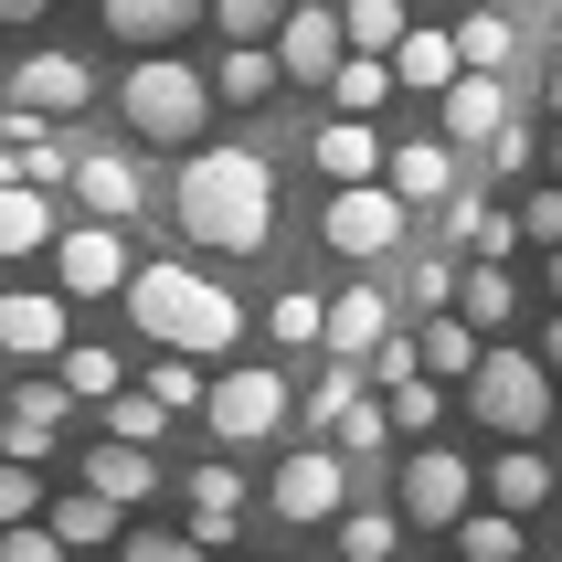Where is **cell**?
Returning <instances> with one entry per match:
<instances>
[{"label":"cell","mask_w":562,"mask_h":562,"mask_svg":"<svg viewBox=\"0 0 562 562\" xmlns=\"http://www.w3.org/2000/svg\"><path fill=\"white\" fill-rule=\"evenodd\" d=\"M286 11H297V0H213V32L223 43H277Z\"/></svg>","instance_id":"obj_34"},{"label":"cell","mask_w":562,"mask_h":562,"mask_svg":"<svg viewBox=\"0 0 562 562\" xmlns=\"http://www.w3.org/2000/svg\"><path fill=\"white\" fill-rule=\"evenodd\" d=\"M404 297H414V308H446V297H457V266H446V255H414V266H404Z\"/></svg>","instance_id":"obj_45"},{"label":"cell","mask_w":562,"mask_h":562,"mask_svg":"<svg viewBox=\"0 0 562 562\" xmlns=\"http://www.w3.org/2000/svg\"><path fill=\"white\" fill-rule=\"evenodd\" d=\"M266 329H277L286 350H308V340H329V297H308V286H286L277 308H266Z\"/></svg>","instance_id":"obj_35"},{"label":"cell","mask_w":562,"mask_h":562,"mask_svg":"<svg viewBox=\"0 0 562 562\" xmlns=\"http://www.w3.org/2000/svg\"><path fill=\"white\" fill-rule=\"evenodd\" d=\"M86 488H106V499H117V509H138V499H149V488H159V468H149V446H127V436H106V446H95V457H86Z\"/></svg>","instance_id":"obj_23"},{"label":"cell","mask_w":562,"mask_h":562,"mask_svg":"<svg viewBox=\"0 0 562 562\" xmlns=\"http://www.w3.org/2000/svg\"><path fill=\"white\" fill-rule=\"evenodd\" d=\"M11 520H43V477H32V457H0V531Z\"/></svg>","instance_id":"obj_40"},{"label":"cell","mask_w":562,"mask_h":562,"mask_svg":"<svg viewBox=\"0 0 562 562\" xmlns=\"http://www.w3.org/2000/svg\"><path fill=\"white\" fill-rule=\"evenodd\" d=\"M541 361H552V372H562V308H552V329H541Z\"/></svg>","instance_id":"obj_50"},{"label":"cell","mask_w":562,"mask_h":562,"mask_svg":"<svg viewBox=\"0 0 562 562\" xmlns=\"http://www.w3.org/2000/svg\"><path fill=\"white\" fill-rule=\"evenodd\" d=\"M552 117H562V64H552Z\"/></svg>","instance_id":"obj_52"},{"label":"cell","mask_w":562,"mask_h":562,"mask_svg":"<svg viewBox=\"0 0 562 562\" xmlns=\"http://www.w3.org/2000/svg\"><path fill=\"white\" fill-rule=\"evenodd\" d=\"M404 86V75H393V54H350L340 75H329V95H340V117H372L382 95Z\"/></svg>","instance_id":"obj_29"},{"label":"cell","mask_w":562,"mask_h":562,"mask_svg":"<svg viewBox=\"0 0 562 562\" xmlns=\"http://www.w3.org/2000/svg\"><path fill=\"white\" fill-rule=\"evenodd\" d=\"M488 499H499V509H520V520H531V509H552V468H541L531 446H509L499 468H488Z\"/></svg>","instance_id":"obj_27"},{"label":"cell","mask_w":562,"mask_h":562,"mask_svg":"<svg viewBox=\"0 0 562 562\" xmlns=\"http://www.w3.org/2000/svg\"><path fill=\"white\" fill-rule=\"evenodd\" d=\"M234 520H245V477L234 468H191V541H234Z\"/></svg>","instance_id":"obj_22"},{"label":"cell","mask_w":562,"mask_h":562,"mask_svg":"<svg viewBox=\"0 0 562 562\" xmlns=\"http://www.w3.org/2000/svg\"><path fill=\"white\" fill-rule=\"evenodd\" d=\"M308 159L329 170V181H382V159H393V149H382L372 117H329V127L308 138Z\"/></svg>","instance_id":"obj_15"},{"label":"cell","mask_w":562,"mask_h":562,"mask_svg":"<svg viewBox=\"0 0 562 562\" xmlns=\"http://www.w3.org/2000/svg\"><path fill=\"white\" fill-rule=\"evenodd\" d=\"M117 106H127V127H138L149 149H191V138L213 127V75H191L181 54H149V64H127Z\"/></svg>","instance_id":"obj_3"},{"label":"cell","mask_w":562,"mask_h":562,"mask_svg":"<svg viewBox=\"0 0 562 562\" xmlns=\"http://www.w3.org/2000/svg\"><path fill=\"white\" fill-rule=\"evenodd\" d=\"M170 202H181V234L213 255H266V234H277V170L255 149H191Z\"/></svg>","instance_id":"obj_1"},{"label":"cell","mask_w":562,"mask_h":562,"mask_svg":"<svg viewBox=\"0 0 562 562\" xmlns=\"http://www.w3.org/2000/svg\"><path fill=\"white\" fill-rule=\"evenodd\" d=\"M202 414H213V436H223V446H266V436L286 425V372H266V361H245V372H213Z\"/></svg>","instance_id":"obj_6"},{"label":"cell","mask_w":562,"mask_h":562,"mask_svg":"<svg viewBox=\"0 0 562 562\" xmlns=\"http://www.w3.org/2000/svg\"><path fill=\"white\" fill-rule=\"evenodd\" d=\"M382 329H393V297H382V286H340V297H329V350H340V361H372Z\"/></svg>","instance_id":"obj_16"},{"label":"cell","mask_w":562,"mask_h":562,"mask_svg":"<svg viewBox=\"0 0 562 562\" xmlns=\"http://www.w3.org/2000/svg\"><path fill=\"white\" fill-rule=\"evenodd\" d=\"M64 393H75V404H106V393H127V361L95 350V340H64Z\"/></svg>","instance_id":"obj_28"},{"label":"cell","mask_w":562,"mask_h":562,"mask_svg":"<svg viewBox=\"0 0 562 562\" xmlns=\"http://www.w3.org/2000/svg\"><path fill=\"white\" fill-rule=\"evenodd\" d=\"M457 552L468 562H520V509H468L457 520Z\"/></svg>","instance_id":"obj_32"},{"label":"cell","mask_w":562,"mask_h":562,"mask_svg":"<svg viewBox=\"0 0 562 562\" xmlns=\"http://www.w3.org/2000/svg\"><path fill=\"white\" fill-rule=\"evenodd\" d=\"M266 499H277V520H297V531H308V520H340V509H350V457H340V446H297Z\"/></svg>","instance_id":"obj_8"},{"label":"cell","mask_w":562,"mask_h":562,"mask_svg":"<svg viewBox=\"0 0 562 562\" xmlns=\"http://www.w3.org/2000/svg\"><path fill=\"white\" fill-rule=\"evenodd\" d=\"M277 43H223V64H213V95L223 106H266V95H277Z\"/></svg>","instance_id":"obj_21"},{"label":"cell","mask_w":562,"mask_h":562,"mask_svg":"<svg viewBox=\"0 0 562 562\" xmlns=\"http://www.w3.org/2000/svg\"><path fill=\"white\" fill-rule=\"evenodd\" d=\"M446 234H457L468 255H488V266H509V245H531L520 213H488V202H446Z\"/></svg>","instance_id":"obj_25"},{"label":"cell","mask_w":562,"mask_h":562,"mask_svg":"<svg viewBox=\"0 0 562 562\" xmlns=\"http://www.w3.org/2000/svg\"><path fill=\"white\" fill-rule=\"evenodd\" d=\"M86 95H95V75L75 54H32L22 75H11V106H32V117H75Z\"/></svg>","instance_id":"obj_13"},{"label":"cell","mask_w":562,"mask_h":562,"mask_svg":"<svg viewBox=\"0 0 562 562\" xmlns=\"http://www.w3.org/2000/svg\"><path fill=\"white\" fill-rule=\"evenodd\" d=\"M393 404V436H436V414H446V393H436V372H414V382H393L382 393Z\"/></svg>","instance_id":"obj_38"},{"label":"cell","mask_w":562,"mask_h":562,"mask_svg":"<svg viewBox=\"0 0 562 562\" xmlns=\"http://www.w3.org/2000/svg\"><path fill=\"white\" fill-rule=\"evenodd\" d=\"M552 308H562V245H552Z\"/></svg>","instance_id":"obj_51"},{"label":"cell","mask_w":562,"mask_h":562,"mask_svg":"<svg viewBox=\"0 0 562 562\" xmlns=\"http://www.w3.org/2000/svg\"><path fill=\"white\" fill-rule=\"evenodd\" d=\"M159 425H170V404H159L149 382H138V393H106V436H127V446H159Z\"/></svg>","instance_id":"obj_37"},{"label":"cell","mask_w":562,"mask_h":562,"mask_svg":"<svg viewBox=\"0 0 562 562\" xmlns=\"http://www.w3.org/2000/svg\"><path fill=\"white\" fill-rule=\"evenodd\" d=\"M393 75H404L414 95H446L468 75V54H457V32H404V43H393Z\"/></svg>","instance_id":"obj_20"},{"label":"cell","mask_w":562,"mask_h":562,"mask_svg":"<svg viewBox=\"0 0 562 562\" xmlns=\"http://www.w3.org/2000/svg\"><path fill=\"white\" fill-rule=\"evenodd\" d=\"M75 552V541L54 531V520H11V531H0V562H64Z\"/></svg>","instance_id":"obj_42"},{"label":"cell","mask_w":562,"mask_h":562,"mask_svg":"<svg viewBox=\"0 0 562 562\" xmlns=\"http://www.w3.org/2000/svg\"><path fill=\"white\" fill-rule=\"evenodd\" d=\"M477 499V468L457 457V446H414L404 457V520H425V531H457Z\"/></svg>","instance_id":"obj_7"},{"label":"cell","mask_w":562,"mask_h":562,"mask_svg":"<svg viewBox=\"0 0 562 562\" xmlns=\"http://www.w3.org/2000/svg\"><path fill=\"white\" fill-rule=\"evenodd\" d=\"M43 245H54V191L0 181V255H43Z\"/></svg>","instance_id":"obj_19"},{"label":"cell","mask_w":562,"mask_h":562,"mask_svg":"<svg viewBox=\"0 0 562 562\" xmlns=\"http://www.w3.org/2000/svg\"><path fill=\"white\" fill-rule=\"evenodd\" d=\"M149 393H159L170 414H181V404H202L213 382H202V361H191V350H159V361H149Z\"/></svg>","instance_id":"obj_39"},{"label":"cell","mask_w":562,"mask_h":562,"mask_svg":"<svg viewBox=\"0 0 562 562\" xmlns=\"http://www.w3.org/2000/svg\"><path fill=\"white\" fill-rule=\"evenodd\" d=\"M468 414L488 425V436L531 446L541 425H552V361H541V350H488V361L468 372Z\"/></svg>","instance_id":"obj_4"},{"label":"cell","mask_w":562,"mask_h":562,"mask_svg":"<svg viewBox=\"0 0 562 562\" xmlns=\"http://www.w3.org/2000/svg\"><path fill=\"white\" fill-rule=\"evenodd\" d=\"M457 54H468V64H477V75H499V64H509V54H520V32H509V22H499V11H468V22H457Z\"/></svg>","instance_id":"obj_36"},{"label":"cell","mask_w":562,"mask_h":562,"mask_svg":"<svg viewBox=\"0 0 562 562\" xmlns=\"http://www.w3.org/2000/svg\"><path fill=\"white\" fill-rule=\"evenodd\" d=\"M75 191H86V213H95V223H127V213H138V159L86 149V159H75Z\"/></svg>","instance_id":"obj_18"},{"label":"cell","mask_w":562,"mask_h":562,"mask_svg":"<svg viewBox=\"0 0 562 562\" xmlns=\"http://www.w3.org/2000/svg\"><path fill=\"white\" fill-rule=\"evenodd\" d=\"M117 562H213V541H191V531H127Z\"/></svg>","instance_id":"obj_43"},{"label":"cell","mask_w":562,"mask_h":562,"mask_svg":"<svg viewBox=\"0 0 562 562\" xmlns=\"http://www.w3.org/2000/svg\"><path fill=\"white\" fill-rule=\"evenodd\" d=\"M277 64L297 75V86H329V75L350 64V22H340V11H308V0H297V11L277 22Z\"/></svg>","instance_id":"obj_10"},{"label":"cell","mask_w":562,"mask_h":562,"mask_svg":"<svg viewBox=\"0 0 562 562\" xmlns=\"http://www.w3.org/2000/svg\"><path fill=\"white\" fill-rule=\"evenodd\" d=\"M382 425H393V404H350L340 425H329V446H340V457H382Z\"/></svg>","instance_id":"obj_41"},{"label":"cell","mask_w":562,"mask_h":562,"mask_svg":"<svg viewBox=\"0 0 562 562\" xmlns=\"http://www.w3.org/2000/svg\"><path fill=\"white\" fill-rule=\"evenodd\" d=\"M43 520H54V531L75 541V552H95V541H117V499H106V488H64V499L43 509Z\"/></svg>","instance_id":"obj_26"},{"label":"cell","mask_w":562,"mask_h":562,"mask_svg":"<svg viewBox=\"0 0 562 562\" xmlns=\"http://www.w3.org/2000/svg\"><path fill=\"white\" fill-rule=\"evenodd\" d=\"M340 22H350V54H393V43H404V0H350V11H340Z\"/></svg>","instance_id":"obj_33"},{"label":"cell","mask_w":562,"mask_h":562,"mask_svg":"<svg viewBox=\"0 0 562 562\" xmlns=\"http://www.w3.org/2000/svg\"><path fill=\"white\" fill-rule=\"evenodd\" d=\"M425 372V340H404V329H382V350H372V382H414Z\"/></svg>","instance_id":"obj_47"},{"label":"cell","mask_w":562,"mask_h":562,"mask_svg":"<svg viewBox=\"0 0 562 562\" xmlns=\"http://www.w3.org/2000/svg\"><path fill=\"white\" fill-rule=\"evenodd\" d=\"M43 11H54V0H0V22H43Z\"/></svg>","instance_id":"obj_49"},{"label":"cell","mask_w":562,"mask_h":562,"mask_svg":"<svg viewBox=\"0 0 562 562\" xmlns=\"http://www.w3.org/2000/svg\"><path fill=\"white\" fill-rule=\"evenodd\" d=\"M436 106H446V138H457V149H488V138L509 127V95H499V75H477V64H468V75H457V86L436 95Z\"/></svg>","instance_id":"obj_12"},{"label":"cell","mask_w":562,"mask_h":562,"mask_svg":"<svg viewBox=\"0 0 562 562\" xmlns=\"http://www.w3.org/2000/svg\"><path fill=\"white\" fill-rule=\"evenodd\" d=\"M202 11H213V0H106V32H117V43H181L191 22H202Z\"/></svg>","instance_id":"obj_17"},{"label":"cell","mask_w":562,"mask_h":562,"mask_svg":"<svg viewBox=\"0 0 562 562\" xmlns=\"http://www.w3.org/2000/svg\"><path fill=\"white\" fill-rule=\"evenodd\" d=\"M457 308H468L477 329H499V318L520 308V286H509V266H488V255H468V286H457Z\"/></svg>","instance_id":"obj_31"},{"label":"cell","mask_w":562,"mask_h":562,"mask_svg":"<svg viewBox=\"0 0 562 562\" xmlns=\"http://www.w3.org/2000/svg\"><path fill=\"white\" fill-rule=\"evenodd\" d=\"M488 170H509V181H520V170H531V127H499V138H488Z\"/></svg>","instance_id":"obj_48"},{"label":"cell","mask_w":562,"mask_h":562,"mask_svg":"<svg viewBox=\"0 0 562 562\" xmlns=\"http://www.w3.org/2000/svg\"><path fill=\"white\" fill-rule=\"evenodd\" d=\"M404 552V509H340V562H393Z\"/></svg>","instance_id":"obj_30"},{"label":"cell","mask_w":562,"mask_h":562,"mask_svg":"<svg viewBox=\"0 0 562 562\" xmlns=\"http://www.w3.org/2000/svg\"><path fill=\"white\" fill-rule=\"evenodd\" d=\"M520 234H531L541 255L562 245V181H541V191H520Z\"/></svg>","instance_id":"obj_44"},{"label":"cell","mask_w":562,"mask_h":562,"mask_svg":"<svg viewBox=\"0 0 562 562\" xmlns=\"http://www.w3.org/2000/svg\"><path fill=\"white\" fill-rule=\"evenodd\" d=\"M0 350H11V361H64V297L11 286V297H0Z\"/></svg>","instance_id":"obj_11"},{"label":"cell","mask_w":562,"mask_h":562,"mask_svg":"<svg viewBox=\"0 0 562 562\" xmlns=\"http://www.w3.org/2000/svg\"><path fill=\"white\" fill-rule=\"evenodd\" d=\"M127 318H138L159 350H191V361H223V350L245 340V308H234L202 266H138V277H127Z\"/></svg>","instance_id":"obj_2"},{"label":"cell","mask_w":562,"mask_h":562,"mask_svg":"<svg viewBox=\"0 0 562 562\" xmlns=\"http://www.w3.org/2000/svg\"><path fill=\"white\" fill-rule=\"evenodd\" d=\"M552 181H562V127H552Z\"/></svg>","instance_id":"obj_53"},{"label":"cell","mask_w":562,"mask_h":562,"mask_svg":"<svg viewBox=\"0 0 562 562\" xmlns=\"http://www.w3.org/2000/svg\"><path fill=\"white\" fill-rule=\"evenodd\" d=\"M54 277H64V297H117L138 266H127L117 223H75V234H54Z\"/></svg>","instance_id":"obj_9"},{"label":"cell","mask_w":562,"mask_h":562,"mask_svg":"<svg viewBox=\"0 0 562 562\" xmlns=\"http://www.w3.org/2000/svg\"><path fill=\"white\" fill-rule=\"evenodd\" d=\"M414 340H425V372H436V382H468L477 361H488V350H477V318H468V308H457V318H425Z\"/></svg>","instance_id":"obj_24"},{"label":"cell","mask_w":562,"mask_h":562,"mask_svg":"<svg viewBox=\"0 0 562 562\" xmlns=\"http://www.w3.org/2000/svg\"><path fill=\"white\" fill-rule=\"evenodd\" d=\"M0 457H32V468H43V457H54V425L11 404V425H0Z\"/></svg>","instance_id":"obj_46"},{"label":"cell","mask_w":562,"mask_h":562,"mask_svg":"<svg viewBox=\"0 0 562 562\" xmlns=\"http://www.w3.org/2000/svg\"><path fill=\"white\" fill-rule=\"evenodd\" d=\"M404 223H414V202H404L393 181H340V202H329V223H318V234H329L350 266H382V255L404 245Z\"/></svg>","instance_id":"obj_5"},{"label":"cell","mask_w":562,"mask_h":562,"mask_svg":"<svg viewBox=\"0 0 562 562\" xmlns=\"http://www.w3.org/2000/svg\"><path fill=\"white\" fill-rule=\"evenodd\" d=\"M552 43H562V0H552Z\"/></svg>","instance_id":"obj_54"},{"label":"cell","mask_w":562,"mask_h":562,"mask_svg":"<svg viewBox=\"0 0 562 562\" xmlns=\"http://www.w3.org/2000/svg\"><path fill=\"white\" fill-rule=\"evenodd\" d=\"M382 181L404 191V202H457V138H404V149L382 159Z\"/></svg>","instance_id":"obj_14"}]
</instances>
